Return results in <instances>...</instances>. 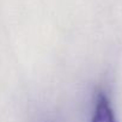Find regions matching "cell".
Masks as SVG:
<instances>
[{"label":"cell","mask_w":122,"mask_h":122,"mask_svg":"<svg viewBox=\"0 0 122 122\" xmlns=\"http://www.w3.org/2000/svg\"><path fill=\"white\" fill-rule=\"evenodd\" d=\"M91 122H117L109 98L104 92L97 93Z\"/></svg>","instance_id":"cell-1"}]
</instances>
